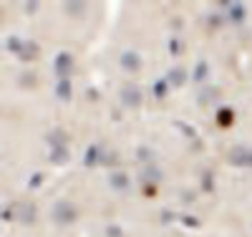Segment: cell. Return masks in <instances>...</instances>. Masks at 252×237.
I'll list each match as a JSON object with an SVG mask.
<instances>
[{"instance_id":"1","label":"cell","mask_w":252,"mask_h":237,"mask_svg":"<svg viewBox=\"0 0 252 237\" xmlns=\"http://www.w3.org/2000/svg\"><path fill=\"white\" fill-rule=\"evenodd\" d=\"M51 220L58 225V227H68L76 222V207L68 202V200H58L53 202L51 207Z\"/></svg>"},{"instance_id":"2","label":"cell","mask_w":252,"mask_h":237,"mask_svg":"<svg viewBox=\"0 0 252 237\" xmlns=\"http://www.w3.org/2000/svg\"><path fill=\"white\" fill-rule=\"evenodd\" d=\"M119 99H121V106L124 109H141V103H144V96H141V89L134 83H124L121 86V91H119Z\"/></svg>"},{"instance_id":"3","label":"cell","mask_w":252,"mask_h":237,"mask_svg":"<svg viewBox=\"0 0 252 237\" xmlns=\"http://www.w3.org/2000/svg\"><path fill=\"white\" fill-rule=\"evenodd\" d=\"M227 162H229V167H252V149L245 144L232 146L227 154Z\"/></svg>"},{"instance_id":"4","label":"cell","mask_w":252,"mask_h":237,"mask_svg":"<svg viewBox=\"0 0 252 237\" xmlns=\"http://www.w3.org/2000/svg\"><path fill=\"white\" fill-rule=\"evenodd\" d=\"M71 71H73V56L68 51H58L56 58H53V73L61 81V78H68Z\"/></svg>"},{"instance_id":"5","label":"cell","mask_w":252,"mask_h":237,"mask_svg":"<svg viewBox=\"0 0 252 237\" xmlns=\"http://www.w3.org/2000/svg\"><path fill=\"white\" fill-rule=\"evenodd\" d=\"M227 13V20H229V23H232V26H242L245 23V20H247V5L245 3H220Z\"/></svg>"},{"instance_id":"6","label":"cell","mask_w":252,"mask_h":237,"mask_svg":"<svg viewBox=\"0 0 252 237\" xmlns=\"http://www.w3.org/2000/svg\"><path fill=\"white\" fill-rule=\"evenodd\" d=\"M119 66L126 71V73H136L141 68V56L136 51H124L119 56Z\"/></svg>"},{"instance_id":"7","label":"cell","mask_w":252,"mask_h":237,"mask_svg":"<svg viewBox=\"0 0 252 237\" xmlns=\"http://www.w3.org/2000/svg\"><path fill=\"white\" fill-rule=\"evenodd\" d=\"M109 187L114 192H121V195H126V192L131 189V177L126 174V171H111L109 174Z\"/></svg>"},{"instance_id":"8","label":"cell","mask_w":252,"mask_h":237,"mask_svg":"<svg viewBox=\"0 0 252 237\" xmlns=\"http://www.w3.org/2000/svg\"><path fill=\"white\" fill-rule=\"evenodd\" d=\"M215 119H217V126L229 129L235 124V109H232V106H220V109L215 111Z\"/></svg>"},{"instance_id":"9","label":"cell","mask_w":252,"mask_h":237,"mask_svg":"<svg viewBox=\"0 0 252 237\" xmlns=\"http://www.w3.org/2000/svg\"><path fill=\"white\" fill-rule=\"evenodd\" d=\"M164 78H166V83H169L172 89H182V86L189 81V76H187V71H184L182 66H177V68H169V73H166Z\"/></svg>"},{"instance_id":"10","label":"cell","mask_w":252,"mask_h":237,"mask_svg":"<svg viewBox=\"0 0 252 237\" xmlns=\"http://www.w3.org/2000/svg\"><path fill=\"white\" fill-rule=\"evenodd\" d=\"M101 164V146L98 144H91L86 146V152H83V167L86 169H94Z\"/></svg>"},{"instance_id":"11","label":"cell","mask_w":252,"mask_h":237,"mask_svg":"<svg viewBox=\"0 0 252 237\" xmlns=\"http://www.w3.org/2000/svg\"><path fill=\"white\" fill-rule=\"evenodd\" d=\"M71 96H73V83H71V78H61L58 83H56V99L58 101H71Z\"/></svg>"},{"instance_id":"12","label":"cell","mask_w":252,"mask_h":237,"mask_svg":"<svg viewBox=\"0 0 252 237\" xmlns=\"http://www.w3.org/2000/svg\"><path fill=\"white\" fill-rule=\"evenodd\" d=\"M68 159H71V154H68V146H53L51 152H48V162H51V164L63 167V164H68Z\"/></svg>"},{"instance_id":"13","label":"cell","mask_w":252,"mask_h":237,"mask_svg":"<svg viewBox=\"0 0 252 237\" xmlns=\"http://www.w3.org/2000/svg\"><path fill=\"white\" fill-rule=\"evenodd\" d=\"M18 220L23 222L26 227H31L35 222V207L31 202H23V204H18Z\"/></svg>"},{"instance_id":"14","label":"cell","mask_w":252,"mask_h":237,"mask_svg":"<svg viewBox=\"0 0 252 237\" xmlns=\"http://www.w3.org/2000/svg\"><path fill=\"white\" fill-rule=\"evenodd\" d=\"M164 179V171L157 167V164H144V169H141V182H161Z\"/></svg>"},{"instance_id":"15","label":"cell","mask_w":252,"mask_h":237,"mask_svg":"<svg viewBox=\"0 0 252 237\" xmlns=\"http://www.w3.org/2000/svg\"><path fill=\"white\" fill-rule=\"evenodd\" d=\"M66 141H68V136H66V132L63 129H53V132H48L46 134V144L53 149V146H66Z\"/></svg>"},{"instance_id":"16","label":"cell","mask_w":252,"mask_h":237,"mask_svg":"<svg viewBox=\"0 0 252 237\" xmlns=\"http://www.w3.org/2000/svg\"><path fill=\"white\" fill-rule=\"evenodd\" d=\"M86 3H81V0H68V3H63V10H66L68 15H73V18H83L86 15Z\"/></svg>"},{"instance_id":"17","label":"cell","mask_w":252,"mask_h":237,"mask_svg":"<svg viewBox=\"0 0 252 237\" xmlns=\"http://www.w3.org/2000/svg\"><path fill=\"white\" fill-rule=\"evenodd\" d=\"M207 76H209V63H207L204 58H199L197 66H194V71H192V81H194V83H202V81H207Z\"/></svg>"},{"instance_id":"18","label":"cell","mask_w":252,"mask_h":237,"mask_svg":"<svg viewBox=\"0 0 252 237\" xmlns=\"http://www.w3.org/2000/svg\"><path fill=\"white\" fill-rule=\"evenodd\" d=\"M38 51H40V46H38V43L35 40H26V46H23V51H20V61H23V63H28V61H33L35 56H38Z\"/></svg>"},{"instance_id":"19","label":"cell","mask_w":252,"mask_h":237,"mask_svg":"<svg viewBox=\"0 0 252 237\" xmlns=\"http://www.w3.org/2000/svg\"><path fill=\"white\" fill-rule=\"evenodd\" d=\"M166 94H169V83H166V78H157L152 83V96L161 101V99H166Z\"/></svg>"},{"instance_id":"20","label":"cell","mask_w":252,"mask_h":237,"mask_svg":"<svg viewBox=\"0 0 252 237\" xmlns=\"http://www.w3.org/2000/svg\"><path fill=\"white\" fill-rule=\"evenodd\" d=\"M136 159H139L141 164H154V149L146 146V144H139V146H136Z\"/></svg>"},{"instance_id":"21","label":"cell","mask_w":252,"mask_h":237,"mask_svg":"<svg viewBox=\"0 0 252 237\" xmlns=\"http://www.w3.org/2000/svg\"><path fill=\"white\" fill-rule=\"evenodd\" d=\"M23 46H26V40H23V38H18V35H10V38L5 40V51L13 53V56H20Z\"/></svg>"},{"instance_id":"22","label":"cell","mask_w":252,"mask_h":237,"mask_svg":"<svg viewBox=\"0 0 252 237\" xmlns=\"http://www.w3.org/2000/svg\"><path fill=\"white\" fill-rule=\"evenodd\" d=\"M174 129H177V132H182L187 139H197V129L192 126V124H187V121H174Z\"/></svg>"},{"instance_id":"23","label":"cell","mask_w":252,"mask_h":237,"mask_svg":"<svg viewBox=\"0 0 252 237\" xmlns=\"http://www.w3.org/2000/svg\"><path fill=\"white\" fill-rule=\"evenodd\" d=\"M179 222L187 227V230H197L202 222H199V217H194V214H179Z\"/></svg>"},{"instance_id":"24","label":"cell","mask_w":252,"mask_h":237,"mask_svg":"<svg viewBox=\"0 0 252 237\" xmlns=\"http://www.w3.org/2000/svg\"><path fill=\"white\" fill-rule=\"evenodd\" d=\"M202 192H215V174L212 171H202Z\"/></svg>"},{"instance_id":"25","label":"cell","mask_w":252,"mask_h":237,"mask_svg":"<svg viewBox=\"0 0 252 237\" xmlns=\"http://www.w3.org/2000/svg\"><path fill=\"white\" fill-rule=\"evenodd\" d=\"M43 182H46L43 171H33V177L28 179V189H40V187H43Z\"/></svg>"},{"instance_id":"26","label":"cell","mask_w":252,"mask_h":237,"mask_svg":"<svg viewBox=\"0 0 252 237\" xmlns=\"http://www.w3.org/2000/svg\"><path fill=\"white\" fill-rule=\"evenodd\" d=\"M222 23H224L222 13H217V10H215V13H209V15H207V26H209V28H220Z\"/></svg>"},{"instance_id":"27","label":"cell","mask_w":252,"mask_h":237,"mask_svg":"<svg viewBox=\"0 0 252 237\" xmlns=\"http://www.w3.org/2000/svg\"><path fill=\"white\" fill-rule=\"evenodd\" d=\"M106 237H126V232H124L121 225L111 222V225H106Z\"/></svg>"},{"instance_id":"28","label":"cell","mask_w":252,"mask_h":237,"mask_svg":"<svg viewBox=\"0 0 252 237\" xmlns=\"http://www.w3.org/2000/svg\"><path fill=\"white\" fill-rule=\"evenodd\" d=\"M166 48H169V53H172V56H179V53H182V40H179L177 35H172V38H169V43H166Z\"/></svg>"},{"instance_id":"29","label":"cell","mask_w":252,"mask_h":237,"mask_svg":"<svg viewBox=\"0 0 252 237\" xmlns=\"http://www.w3.org/2000/svg\"><path fill=\"white\" fill-rule=\"evenodd\" d=\"M141 195L149 197V200L157 197V184H154V182H141Z\"/></svg>"},{"instance_id":"30","label":"cell","mask_w":252,"mask_h":237,"mask_svg":"<svg viewBox=\"0 0 252 237\" xmlns=\"http://www.w3.org/2000/svg\"><path fill=\"white\" fill-rule=\"evenodd\" d=\"M159 217H161V225H172V222L177 220V214H174L172 209H161V212H159Z\"/></svg>"},{"instance_id":"31","label":"cell","mask_w":252,"mask_h":237,"mask_svg":"<svg viewBox=\"0 0 252 237\" xmlns=\"http://www.w3.org/2000/svg\"><path fill=\"white\" fill-rule=\"evenodd\" d=\"M18 217V214H15V209H10V207H3V212H0V220H3V222H13Z\"/></svg>"},{"instance_id":"32","label":"cell","mask_w":252,"mask_h":237,"mask_svg":"<svg viewBox=\"0 0 252 237\" xmlns=\"http://www.w3.org/2000/svg\"><path fill=\"white\" fill-rule=\"evenodd\" d=\"M114 162H116V157H114L111 152H101V164H103V167H111Z\"/></svg>"},{"instance_id":"33","label":"cell","mask_w":252,"mask_h":237,"mask_svg":"<svg viewBox=\"0 0 252 237\" xmlns=\"http://www.w3.org/2000/svg\"><path fill=\"white\" fill-rule=\"evenodd\" d=\"M33 83H35L33 73H23V78H20V86H23V89H28V86H33Z\"/></svg>"},{"instance_id":"34","label":"cell","mask_w":252,"mask_h":237,"mask_svg":"<svg viewBox=\"0 0 252 237\" xmlns=\"http://www.w3.org/2000/svg\"><path fill=\"white\" fill-rule=\"evenodd\" d=\"M38 5H40V3H38V0H28V3H26L23 8H26V13H28V15H33V13L38 10Z\"/></svg>"},{"instance_id":"35","label":"cell","mask_w":252,"mask_h":237,"mask_svg":"<svg viewBox=\"0 0 252 237\" xmlns=\"http://www.w3.org/2000/svg\"><path fill=\"white\" fill-rule=\"evenodd\" d=\"M86 99L89 101H98V91L96 89H86Z\"/></svg>"},{"instance_id":"36","label":"cell","mask_w":252,"mask_h":237,"mask_svg":"<svg viewBox=\"0 0 252 237\" xmlns=\"http://www.w3.org/2000/svg\"><path fill=\"white\" fill-rule=\"evenodd\" d=\"M182 202H184V204L194 202V195H192V192H184V195H182Z\"/></svg>"}]
</instances>
